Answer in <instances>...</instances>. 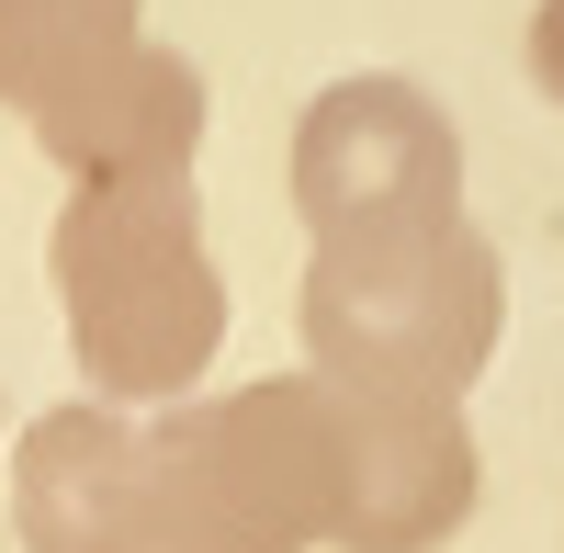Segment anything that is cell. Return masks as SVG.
Returning <instances> with one entry per match:
<instances>
[{"label":"cell","instance_id":"obj_1","mask_svg":"<svg viewBox=\"0 0 564 553\" xmlns=\"http://www.w3.org/2000/svg\"><path fill=\"white\" fill-rule=\"evenodd\" d=\"M57 305L90 395L159 406L193 395L226 350V271L204 249L193 170H102L57 215Z\"/></svg>","mask_w":564,"mask_h":553},{"label":"cell","instance_id":"obj_2","mask_svg":"<svg viewBox=\"0 0 564 553\" xmlns=\"http://www.w3.org/2000/svg\"><path fill=\"white\" fill-rule=\"evenodd\" d=\"M159 553H316L350 509V406L327 373H271L148 430Z\"/></svg>","mask_w":564,"mask_h":553},{"label":"cell","instance_id":"obj_3","mask_svg":"<svg viewBox=\"0 0 564 553\" xmlns=\"http://www.w3.org/2000/svg\"><path fill=\"white\" fill-rule=\"evenodd\" d=\"M305 361L339 384H384V395H463L497 361L508 328V271L497 249L452 215L417 226H350V238H316L305 260Z\"/></svg>","mask_w":564,"mask_h":553},{"label":"cell","instance_id":"obj_4","mask_svg":"<svg viewBox=\"0 0 564 553\" xmlns=\"http://www.w3.org/2000/svg\"><path fill=\"white\" fill-rule=\"evenodd\" d=\"M463 204V135L417 79H339L294 124V215L316 238L417 226Z\"/></svg>","mask_w":564,"mask_h":553},{"label":"cell","instance_id":"obj_5","mask_svg":"<svg viewBox=\"0 0 564 553\" xmlns=\"http://www.w3.org/2000/svg\"><path fill=\"white\" fill-rule=\"evenodd\" d=\"M339 384V373H327ZM350 406V509H339V553H430L475 520V430L463 395H384V384H339Z\"/></svg>","mask_w":564,"mask_h":553},{"label":"cell","instance_id":"obj_6","mask_svg":"<svg viewBox=\"0 0 564 553\" xmlns=\"http://www.w3.org/2000/svg\"><path fill=\"white\" fill-rule=\"evenodd\" d=\"M12 531L23 553H159V475L148 430L113 406H45L12 441Z\"/></svg>","mask_w":564,"mask_h":553},{"label":"cell","instance_id":"obj_7","mask_svg":"<svg viewBox=\"0 0 564 553\" xmlns=\"http://www.w3.org/2000/svg\"><path fill=\"white\" fill-rule=\"evenodd\" d=\"M34 148L57 159L68 181H102V170H193V148H204V68L135 34L113 68H90L68 102L34 113Z\"/></svg>","mask_w":564,"mask_h":553},{"label":"cell","instance_id":"obj_8","mask_svg":"<svg viewBox=\"0 0 564 553\" xmlns=\"http://www.w3.org/2000/svg\"><path fill=\"white\" fill-rule=\"evenodd\" d=\"M135 45V0H0V102L23 124Z\"/></svg>","mask_w":564,"mask_h":553},{"label":"cell","instance_id":"obj_9","mask_svg":"<svg viewBox=\"0 0 564 553\" xmlns=\"http://www.w3.org/2000/svg\"><path fill=\"white\" fill-rule=\"evenodd\" d=\"M531 79H542V102H564V0L531 12Z\"/></svg>","mask_w":564,"mask_h":553}]
</instances>
